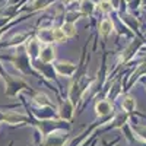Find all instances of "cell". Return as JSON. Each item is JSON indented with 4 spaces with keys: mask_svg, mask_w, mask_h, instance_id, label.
Segmentation results:
<instances>
[{
    "mask_svg": "<svg viewBox=\"0 0 146 146\" xmlns=\"http://www.w3.org/2000/svg\"><path fill=\"white\" fill-rule=\"evenodd\" d=\"M56 70L60 73V75H63V76H70L75 73L76 67L75 64H72V63H57L56 64Z\"/></svg>",
    "mask_w": 146,
    "mask_h": 146,
    "instance_id": "obj_1",
    "label": "cell"
},
{
    "mask_svg": "<svg viewBox=\"0 0 146 146\" xmlns=\"http://www.w3.org/2000/svg\"><path fill=\"white\" fill-rule=\"evenodd\" d=\"M95 111L98 115H107L113 111V107L108 101H100L98 104L95 105Z\"/></svg>",
    "mask_w": 146,
    "mask_h": 146,
    "instance_id": "obj_2",
    "label": "cell"
},
{
    "mask_svg": "<svg viewBox=\"0 0 146 146\" xmlns=\"http://www.w3.org/2000/svg\"><path fill=\"white\" fill-rule=\"evenodd\" d=\"M40 53H41V54H40V58H41L42 63H50V62H53L54 57H56L53 47H45L44 50H41Z\"/></svg>",
    "mask_w": 146,
    "mask_h": 146,
    "instance_id": "obj_3",
    "label": "cell"
},
{
    "mask_svg": "<svg viewBox=\"0 0 146 146\" xmlns=\"http://www.w3.org/2000/svg\"><path fill=\"white\" fill-rule=\"evenodd\" d=\"M121 107H123L124 111H127V113L135 111V108H136V101H135V98H131V96H126V98L123 100V104H121Z\"/></svg>",
    "mask_w": 146,
    "mask_h": 146,
    "instance_id": "obj_4",
    "label": "cell"
},
{
    "mask_svg": "<svg viewBox=\"0 0 146 146\" xmlns=\"http://www.w3.org/2000/svg\"><path fill=\"white\" fill-rule=\"evenodd\" d=\"M63 143H64V139L62 136L54 135V136H50L44 142V146H62Z\"/></svg>",
    "mask_w": 146,
    "mask_h": 146,
    "instance_id": "obj_5",
    "label": "cell"
},
{
    "mask_svg": "<svg viewBox=\"0 0 146 146\" xmlns=\"http://www.w3.org/2000/svg\"><path fill=\"white\" fill-rule=\"evenodd\" d=\"M111 31H113V22H111V19H104L100 23V32L102 35H108Z\"/></svg>",
    "mask_w": 146,
    "mask_h": 146,
    "instance_id": "obj_6",
    "label": "cell"
},
{
    "mask_svg": "<svg viewBox=\"0 0 146 146\" xmlns=\"http://www.w3.org/2000/svg\"><path fill=\"white\" fill-rule=\"evenodd\" d=\"M72 111H73L72 105H69V102H64V104L62 105V108H60V115H62V118L69 120V118L72 117V114H73Z\"/></svg>",
    "mask_w": 146,
    "mask_h": 146,
    "instance_id": "obj_7",
    "label": "cell"
},
{
    "mask_svg": "<svg viewBox=\"0 0 146 146\" xmlns=\"http://www.w3.org/2000/svg\"><path fill=\"white\" fill-rule=\"evenodd\" d=\"M80 7H82V10L85 12V13L91 15L92 12L95 10V3L92 2V0H82V3H80Z\"/></svg>",
    "mask_w": 146,
    "mask_h": 146,
    "instance_id": "obj_8",
    "label": "cell"
},
{
    "mask_svg": "<svg viewBox=\"0 0 146 146\" xmlns=\"http://www.w3.org/2000/svg\"><path fill=\"white\" fill-rule=\"evenodd\" d=\"M62 29H63L66 36H75L76 35V27H75V23H72V22H66Z\"/></svg>",
    "mask_w": 146,
    "mask_h": 146,
    "instance_id": "obj_9",
    "label": "cell"
},
{
    "mask_svg": "<svg viewBox=\"0 0 146 146\" xmlns=\"http://www.w3.org/2000/svg\"><path fill=\"white\" fill-rule=\"evenodd\" d=\"M3 120L9 121V123H18V121H23V120H25V117L21 115V114L9 113V114H5V115H3Z\"/></svg>",
    "mask_w": 146,
    "mask_h": 146,
    "instance_id": "obj_10",
    "label": "cell"
},
{
    "mask_svg": "<svg viewBox=\"0 0 146 146\" xmlns=\"http://www.w3.org/2000/svg\"><path fill=\"white\" fill-rule=\"evenodd\" d=\"M51 36H53V41H63L64 38H66V35H64V32H63V29H60V28H56V29H53L51 31Z\"/></svg>",
    "mask_w": 146,
    "mask_h": 146,
    "instance_id": "obj_11",
    "label": "cell"
},
{
    "mask_svg": "<svg viewBox=\"0 0 146 146\" xmlns=\"http://www.w3.org/2000/svg\"><path fill=\"white\" fill-rule=\"evenodd\" d=\"M51 2H53V0H34L32 9H42V7H47Z\"/></svg>",
    "mask_w": 146,
    "mask_h": 146,
    "instance_id": "obj_12",
    "label": "cell"
},
{
    "mask_svg": "<svg viewBox=\"0 0 146 146\" xmlns=\"http://www.w3.org/2000/svg\"><path fill=\"white\" fill-rule=\"evenodd\" d=\"M38 104H41V105H45V104H50V101H48V98L44 95V94H36L35 95V98H34Z\"/></svg>",
    "mask_w": 146,
    "mask_h": 146,
    "instance_id": "obj_13",
    "label": "cell"
},
{
    "mask_svg": "<svg viewBox=\"0 0 146 146\" xmlns=\"http://www.w3.org/2000/svg\"><path fill=\"white\" fill-rule=\"evenodd\" d=\"M111 7H113V5H111V2H107V0H102V2L100 3V9L102 10V12H110L111 10Z\"/></svg>",
    "mask_w": 146,
    "mask_h": 146,
    "instance_id": "obj_14",
    "label": "cell"
},
{
    "mask_svg": "<svg viewBox=\"0 0 146 146\" xmlns=\"http://www.w3.org/2000/svg\"><path fill=\"white\" fill-rule=\"evenodd\" d=\"M137 131H139V135H140L142 137L146 139V127H137Z\"/></svg>",
    "mask_w": 146,
    "mask_h": 146,
    "instance_id": "obj_15",
    "label": "cell"
},
{
    "mask_svg": "<svg viewBox=\"0 0 146 146\" xmlns=\"http://www.w3.org/2000/svg\"><path fill=\"white\" fill-rule=\"evenodd\" d=\"M72 2H75V0H63V3H72Z\"/></svg>",
    "mask_w": 146,
    "mask_h": 146,
    "instance_id": "obj_16",
    "label": "cell"
}]
</instances>
